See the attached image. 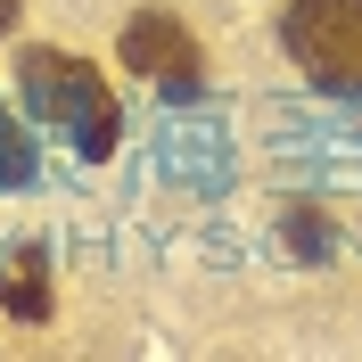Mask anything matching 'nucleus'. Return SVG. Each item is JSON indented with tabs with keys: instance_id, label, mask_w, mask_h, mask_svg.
I'll list each match as a JSON object with an SVG mask.
<instances>
[{
	"instance_id": "nucleus-4",
	"label": "nucleus",
	"mask_w": 362,
	"mask_h": 362,
	"mask_svg": "<svg viewBox=\"0 0 362 362\" xmlns=\"http://www.w3.org/2000/svg\"><path fill=\"white\" fill-rule=\"evenodd\" d=\"M0 305L17 321H49V247L42 239H25L8 264H0Z\"/></svg>"
},
{
	"instance_id": "nucleus-6",
	"label": "nucleus",
	"mask_w": 362,
	"mask_h": 362,
	"mask_svg": "<svg viewBox=\"0 0 362 362\" xmlns=\"http://www.w3.org/2000/svg\"><path fill=\"white\" fill-rule=\"evenodd\" d=\"M8 25H17V0H0V42H8Z\"/></svg>"
},
{
	"instance_id": "nucleus-3",
	"label": "nucleus",
	"mask_w": 362,
	"mask_h": 362,
	"mask_svg": "<svg viewBox=\"0 0 362 362\" xmlns=\"http://www.w3.org/2000/svg\"><path fill=\"white\" fill-rule=\"evenodd\" d=\"M124 66L148 74V83H165V99H198V83H206L198 42H189L181 17H165V8H140V17L124 25Z\"/></svg>"
},
{
	"instance_id": "nucleus-5",
	"label": "nucleus",
	"mask_w": 362,
	"mask_h": 362,
	"mask_svg": "<svg viewBox=\"0 0 362 362\" xmlns=\"http://www.w3.org/2000/svg\"><path fill=\"white\" fill-rule=\"evenodd\" d=\"M33 181V140H25V124L8 107H0V189H25Z\"/></svg>"
},
{
	"instance_id": "nucleus-1",
	"label": "nucleus",
	"mask_w": 362,
	"mask_h": 362,
	"mask_svg": "<svg viewBox=\"0 0 362 362\" xmlns=\"http://www.w3.org/2000/svg\"><path fill=\"white\" fill-rule=\"evenodd\" d=\"M17 83H25V107L42 115L49 132H66L83 165L115 157L124 115H115V90L99 83V66H90V58H66V49H25Z\"/></svg>"
},
{
	"instance_id": "nucleus-2",
	"label": "nucleus",
	"mask_w": 362,
	"mask_h": 362,
	"mask_svg": "<svg viewBox=\"0 0 362 362\" xmlns=\"http://www.w3.org/2000/svg\"><path fill=\"white\" fill-rule=\"evenodd\" d=\"M280 42L305 66V83L338 90V99H362V0H288Z\"/></svg>"
}]
</instances>
